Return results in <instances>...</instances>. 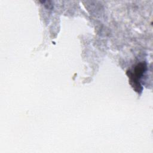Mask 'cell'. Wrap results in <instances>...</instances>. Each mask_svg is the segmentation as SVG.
<instances>
[{"label":"cell","instance_id":"obj_1","mask_svg":"<svg viewBox=\"0 0 153 153\" xmlns=\"http://www.w3.org/2000/svg\"><path fill=\"white\" fill-rule=\"evenodd\" d=\"M146 66L145 63H140L137 64L134 69V73L131 74L130 73L129 77L131 78L130 81L133 82V84L132 85L133 87H134V90L136 91H141L140 89V84L139 82L140 78L142 76L144 72L146 71Z\"/></svg>","mask_w":153,"mask_h":153}]
</instances>
